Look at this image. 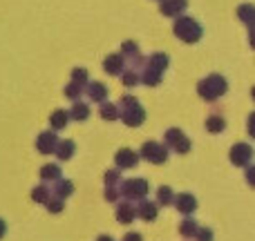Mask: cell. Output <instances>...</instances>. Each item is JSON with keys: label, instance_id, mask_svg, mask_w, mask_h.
<instances>
[{"label": "cell", "instance_id": "6da1fadb", "mask_svg": "<svg viewBox=\"0 0 255 241\" xmlns=\"http://www.w3.org/2000/svg\"><path fill=\"white\" fill-rule=\"evenodd\" d=\"M119 119H124L128 127H139L145 121V110L134 96H124L119 101Z\"/></svg>", "mask_w": 255, "mask_h": 241}, {"label": "cell", "instance_id": "7a4b0ae2", "mask_svg": "<svg viewBox=\"0 0 255 241\" xmlns=\"http://www.w3.org/2000/svg\"><path fill=\"white\" fill-rule=\"evenodd\" d=\"M172 31H175V36L179 40H184V43H188V45H193V43H197L199 38H202V25H199L195 18H190V16H177V20H175V25H172Z\"/></svg>", "mask_w": 255, "mask_h": 241}, {"label": "cell", "instance_id": "3957f363", "mask_svg": "<svg viewBox=\"0 0 255 241\" xmlns=\"http://www.w3.org/2000/svg\"><path fill=\"white\" fill-rule=\"evenodd\" d=\"M226 89H229V83H226V79L224 76H220V74L206 76V79L199 80V85H197L199 96H202L204 101H208V103H213L215 98L224 96Z\"/></svg>", "mask_w": 255, "mask_h": 241}, {"label": "cell", "instance_id": "277c9868", "mask_svg": "<svg viewBox=\"0 0 255 241\" xmlns=\"http://www.w3.org/2000/svg\"><path fill=\"white\" fill-rule=\"evenodd\" d=\"M148 181L145 179H128L119 183V192L126 201H141V199L148 197Z\"/></svg>", "mask_w": 255, "mask_h": 241}, {"label": "cell", "instance_id": "5b68a950", "mask_svg": "<svg viewBox=\"0 0 255 241\" xmlns=\"http://www.w3.org/2000/svg\"><path fill=\"white\" fill-rule=\"evenodd\" d=\"M139 159H145V161L154 163V165H161V163L168 161V148L163 143H157V141H145L141 145Z\"/></svg>", "mask_w": 255, "mask_h": 241}, {"label": "cell", "instance_id": "8992f818", "mask_svg": "<svg viewBox=\"0 0 255 241\" xmlns=\"http://www.w3.org/2000/svg\"><path fill=\"white\" fill-rule=\"evenodd\" d=\"M163 145L170 150H175L177 154H188L190 152V141L179 127H170L163 134Z\"/></svg>", "mask_w": 255, "mask_h": 241}, {"label": "cell", "instance_id": "52a82bcc", "mask_svg": "<svg viewBox=\"0 0 255 241\" xmlns=\"http://www.w3.org/2000/svg\"><path fill=\"white\" fill-rule=\"evenodd\" d=\"M253 161V148L249 143H235L231 148V163L238 167H249Z\"/></svg>", "mask_w": 255, "mask_h": 241}, {"label": "cell", "instance_id": "ba28073f", "mask_svg": "<svg viewBox=\"0 0 255 241\" xmlns=\"http://www.w3.org/2000/svg\"><path fill=\"white\" fill-rule=\"evenodd\" d=\"M115 163H117V170H132L139 163V152H134L130 148H121L115 154Z\"/></svg>", "mask_w": 255, "mask_h": 241}, {"label": "cell", "instance_id": "9c48e42d", "mask_svg": "<svg viewBox=\"0 0 255 241\" xmlns=\"http://www.w3.org/2000/svg\"><path fill=\"white\" fill-rule=\"evenodd\" d=\"M172 206H175L177 210L181 212V215L190 217L195 210H197V199H195L190 192H181V194H175V201H172Z\"/></svg>", "mask_w": 255, "mask_h": 241}, {"label": "cell", "instance_id": "30bf717a", "mask_svg": "<svg viewBox=\"0 0 255 241\" xmlns=\"http://www.w3.org/2000/svg\"><path fill=\"white\" fill-rule=\"evenodd\" d=\"M134 212H136V219H141V221H154V219H157V215H159V206L154 201L141 199V201L134 206Z\"/></svg>", "mask_w": 255, "mask_h": 241}, {"label": "cell", "instance_id": "8fae6325", "mask_svg": "<svg viewBox=\"0 0 255 241\" xmlns=\"http://www.w3.org/2000/svg\"><path fill=\"white\" fill-rule=\"evenodd\" d=\"M58 143V136L54 130H47V132H40L38 139H36V150L40 154H54V148Z\"/></svg>", "mask_w": 255, "mask_h": 241}, {"label": "cell", "instance_id": "7c38bea8", "mask_svg": "<svg viewBox=\"0 0 255 241\" xmlns=\"http://www.w3.org/2000/svg\"><path fill=\"white\" fill-rule=\"evenodd\" d=\"M115 215H117V221L119 224H124V226H128V224H132V221L136 219V212H134V203L132 201H117V210H115Z\"/></svg>", "mask_w": 255, "mask_h": 241}, {"label": "cell", "instance_id": "4fadbf2b", "mask_svg": "<svg viewBox=\"0 0 255 241\" xmlns=\"http://www.w3.org/2000/svg\"><path fill=\"white\" fill-rule=\"evenodd\" d=\"M186 7H188V0H161V4H159V11L163 13V16H181V13L186 11Z\"/></svg>", "mask_w": 255, "mask_h": 241}, {"label": "cell", "instance_id": "5bb4252c", "mask_svg": "<svg viewBox=\"0 0 255 241\" xmlns=\"http://www.w3.org/2000/svg\"><path fill=\"white\" fill-rule=\"evenodd\" d=\"M103 70L110 76H121V72L126 70V56H121V54H110V56L103 61Z\"/></svg>", "mask_w": 255, "mask_h": 241}, {"label": "cell", "instance_id": "9a60e30c", "mask_svg": "<svg viewBox=\"0 0 255 241\" xmlns=\"http://www.w3.org/2000/svg\"><path fill=\"white\" fill-rule=\"evenodd\" d=\"M74 152H76V143L72 139L58 141L56 148H54V157H58V161H70L74 157Z\"/></svg>", "mask_w": 255, "mask_h": 241}, {"label": "cell", "instance_id": "2e32d148", "mask_svg": "<svg viewBox=\"0 0 255 241\" xmlns=\"http://www.w3.org/2000/svg\"><path fill=\"white\" fill-rule=\"evenodd\" d=\"M85 94H88V98H90V101H94V103L108 101V87L103 83H99V80L85 85Z\"/></svg>", "mask_w": 255, "mask_h": 241}, {"label": "cell", "instance_id": "e0dca14e", "mask_svg": "<svg viewBox=\"0 0 255 241\" xmlns=\"http://www.w3.org/2000/svg\"><path fill=\"white\" fill-rule=\"evenodd\" d=\"M74 194V183L72 181H67V179H58V181H54V188H52V197H56V199H63L65 201L67 197H72Z\"/></svg>", "mask_w": 255, "mask_h": 241}, {"label": "cell", "instance_id": "ac0fdd59", "mask_svg": "<svg viewBox=\"0 0 255 241\" xmlns=\"http://www.w3.org/2000/svg\"><path fill=\"white\" fill-rule=\"evenodd\" d=\"M168 65H170V58H168V54L157 52V54H152L150 58H145V67H150V70H154V72H161V74L168 70Z\"/></svg>", "mask_w": 255, "mask_h": 241}, {"label": "cell", "instance_id": "d6986e66", "mask_svg": "<svg viewBox=\"0 0 255 241\" xmlns=\"http://www.w3.org/2000/svg\"><path fill=\"white\" fill-rule=\"evenodd\" d=\"M38 174L45 183H54V181H58L63 176V170L58 167V163H47V165H43L38 170Z\"/></svg>", "mask_w": 255, "mask_h": 241}, {"label": "cell", "instance_id": "ffe728a7", "mask_svg": "<svg viewBox=\"0 0 255 241\" xmlns=\"http://www.w3.org/2000/svg\"><path fill=\"white\" fill-rule=\"evenodd\" d=\"M49 123H52V130L54 132H61L67 127V123H70V114H67V110H54L52 116H49Z\"/></svg>", "mask_w": 255, "mask_h": 241}, {"label": "cell", "instance_id": "44dd1931", "mask_svg": "<svg viewBox=\"0 0 255 241\" xmlns=\"http://www.w3.org/2000/svg\"><path fill=\"white\" fill-rule=\"evenodd\" d=\"M70 114V119L74 121H88L90 119V105L83 101H74V105H72V110L67 112Z\"/></svg>", "mask_w": 255, "mask_h": 241}, {"label": "cell", "instance_id": "7402d4cb", "mask_svg": "<svg viewBox=\"0 0 255 241\" xmlns=\"http://www.w3.org/2000/svg\"><path fill=\"white\" fill-rule=\"evenodd\" d=\"M139 83H145V85H150V87H157V85L161 83V72H154V70H150V67H143V72L139 74Z\"/></svg>", "mask_w": 255, "mask_h": 241}, {"label": "cell", "instance_id": "603a6c76", "mask_svg": "<svg viewBox=\"0 0 255 241\" xmlns=\"http://www.w3.org/2000/svg\"><path fill=\"white\" fill-rule=\"evenodd\" d=\"M99 114H101L103 121H117L119 119V107L110 101H103L101 107H99Z\"/></svg>", "mask_w": 255, "mask_h": 241}, {"label": "cell", "instance_id": "cb8c5ba5", "mask_svg": "<svg viewBox=\"0 0 255 241\" xmlns=\"http://www.w3.org/2000/svg\"><path fill=\"white\" fill-rule=\"evenodd\" d=\"M206 130L211 132V134H220V132H224L226 130V121H224V116H220V114H211L206 119Z\"/></svg>", "mask_w": 255, "mask_h": 241}, {"label": "cell", "instance_id": "d4e9b609", "mask_svg": "<svg viewBox=\"0 0 255 241\" xmlns=\"http://www.w3.org/2000/svg\"><path fill=\"white\" fill-rule=\"evenodd\" d=\"M197 228H199L197 221L190 219V217H186V219L179 224V235H181L184 239H193L195 233H197Z\"/></svg>", "mask_w": 255, "mask_h": 241}, {"label": "cell", "instance_id": "484cf974", "mask_svg": "<svg viewBox=\"0 0 255 241\" xmlns=\"http://www.w3.org/2000/svg\"><path fill=\"white\" fill-rule=\"evenodd\" d=\"M49 197H52V188H47L45 183L43 185H36V188L31 190V201H34V203H43V206H45Z\"/></svg>", "mask_w": 255, "mask_h": 241}, {"label": "cell", "instance_id": "4316f807", "mask_svg": "<svg viewBox=\"0 0 255 241\" xmlns=\"http://www.w3.org/2000/svg\"><path fill=\"white\" fill-rule=\"evenodd\" d=\"M172 201H175V192H172V188H168V185H161V188L157 190V206H172Z\"/></svg>", "mask_w": 255, "mask_h": 241}, {"label": "cell", "instance_id": "83f0119b", "mask_svg": "<svg viewBox=\"0 0 255 241\" xmlns=\"http://www.w3.org/2000/svg\"><path fill=\"white\" fill-rule=\"evenodd\" d=\"M238 18L251 27L255 22V7H253V4H242V7L238 9Z\"/></svg>", "mask_w": 255, "mask_h": 241}, {"label": "cell", "instance_id": "f1b7e54d", "mask_svg": "<svg viewBox=\"0 0 255 241\" xmlns=\"http://www.w3.org/2000/svg\"><path fill=\"white\" fill-rule=\"evenodd\" d=\"M65 96L70 98V101H81V96H83V85H79V83H70L65 89Z\"/></svg>", "mask_w": 255, "mask_h": 241}, {"label": "cell", "instance_id": "f546056e", "mask_svg": "<svg viewBox=\"0 0 255 241\" xmlns=\"http://www.w3.org/2000/svg\"><path fill=\"white\" fill-rule=\"evenodd\" d=\"M45 208H47L49 215H61V212L65 210V203H63V199L49 197V199H47V203H45Z\"/></svg>", "mask_w": 255, "mask_h": 241}, {"label": "cell", "instance_id": "4dcf8cb0", "mask_svg": "<svg viewBox=\"0 0 255 241\" xmlns=\"http://www.w3.org/2000/svg\"><path fill=\"white\" fill-rule=\"evenodd\" d=\"M121 80H124L126 87H134V85H139V72L124 70V72H121Z\"/></svg>", "mask_w": 255, "mask_h": 241}, {"label": "cell", "instance_id": "1f68e13d", "mask_svg": "<svg viewBox=\"0 0 255 241\" xmlns=\"http://www.w3.org/2000/svg\"><path fill=\"white\" fill-rule=\"evenodd\" d=\"M72 83L88 85V83H90V79H88V70H85V67H76V70H72Z\"/></svg>", "mask_w": 255, "mask_h": 241}, {"label": "cell", "instance_id": "d6a6232c", "mask_svg": "<svg viewBox=\"0 0 255 241\" xmlns=\"http://www.w3.org/2000/svg\"><path fill=\"white\" fill-rule=\"evenodd\" d=\"M193 239L195 241H213V239H215V233H213L211 228H206V226H199Z\"/></svg>", "mask_w": 255, "mask_h": 241}, {"label": "cell", "instance_id": "836d02e7", "mask_svg": "<svg viewBox=\"0 0 255 241\" xmlns=\"http://www.w3.org/2000/svg\"><path fill=\"white\" fill-rule=\"evenodd\" d=\"M108 203H117L121 199V192H119V185H108L106 188V194H103Z\"/></svg>", "mask_w": 255, "mask_h": 241}, {"label": "cell", "instance_id": "e575fe53", "mask_svg": "<svg viewBox=\"0 0 255 241\" xmlns=\"http://www.w3.org/2000/svg\"><path fill=\"white\" fill-rule=\"evenodd\" d=\"M103 181H106V188L108 185H119L121 183V172L117 170V167L115 170H108L106 176H103Z\"/></svg>", "mask_w": 255, "mask_h": 241}, {"label": "cell", "instance_id": "d590c367", "mask_svg": "<svg viewBox=\"0 0 255 241\" xmlns=\"http://www.w3.org/2000/svg\"><path fill=\"white\" fill-rule=\"evenodd\" d=\"M139 54V47H136L134 40H126L124 45H121V56H136Z\"/></svg>", "mask_w": 255, "mask_h": 241}, {"label": "cell", "instance_id": "8d00e7d4", "mask_svg": "<svg viewBox=\"0 0 255 241\" xmlns=\"http://www.w3.org/2000/svg\"><path fill=\"white\" fill-rule=\"evenodd\" d=\"M121 241H143V237H141L139 233H128V235H126V237L121 239Z\"/></svg>", "mask_w": 255, "mask_h": 241}, {"label": "cell", "instance_id": "74e56055", "mask_svg": "<svg viewBox=\"0 0 255 241\" xmlns=\"http://www.w3.org/2000/svg\"><path fill=\"white\" fill-rule=\"evenodd\" d=\"M4 235H7V224L4 219H0V239H4Z\"/></svg>", "mask_w": 255, "mask_h": 241}, {"label": "cell", "instance_id": "f35d334b", "mask_svg": "<svg viewBox=\"0 0 255 241\" xmlns=\"http://www.w3.org/2000/svg\"><path fill=\"white\" fill-rule=\"evenodd\" d=\"M97 241H115V239H112L110 235H99V237H97Z\"/></svg>", "mask_w": 255, "mask_h": 241}, {"label": "cell", "instance_id": "ab89813d", "mask_svg": "<svg viewBox=\"0 0 255 241\" xmlns=\"http://www.w3.org/2000/svg\"><path fill=\"white\" fill-rule=\"evenodd\" d=\"M247 172H249V183H251V185H253V172H255V170H253V167H249V170H247Z\"/></svg>", "mask_w": 255, "mask_h": 241}]
</instances>
